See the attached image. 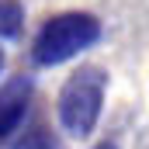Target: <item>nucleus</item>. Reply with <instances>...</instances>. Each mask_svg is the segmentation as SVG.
<instances>
[{
  "instance_id": "1",
  "label": "nucleus",
  "mask_w": 149,
  "mask_h": 149,
  "mask_svg": "<svg viewBox=\"0 0 149 149\" xmlns=\"http://www.w3.org/2000/svg\"><path fill=\"white\" fill-rule=\"evenodd\" d=\"M104 90H108V70L87 63L66 76V83L59 87L56 97V114L59 125L73 135V139H87L101 118L104 108Z\"/></svg>"
},
{
  "instance_id": "2",
  "label": "nucleus",
  "mask_w": 149,
  "mask_h": 149,
  "mask_svg": "<svg viewBox=\"0 0 149 149\" xmlns=\"http://www.w3.org/2000/svg\"><path fill=\"white\" fill-rule=\"evenodd\" d=\"M101 38V21L87 10H66L49 17L38 28L35 42H31V63L35 66H63L83 49H90Z\"/></svg>"
},
{
  "instance_id": "3",
  "label": "nucleus",
  "mask_w": 149,
  "mask_h": 149,
  "mask_svg": "<svg viewBox=\"0 0 149 149\" xmlns=\"http://www.w3.org/2000/svg\"><path fill=\"white\" fill-rule=\"evenodd\" d=\"M31 90H35V83H31V76H24V73L10 76L0 87V142L10 139L21 128V121L28 114V104H31Z\"/></svg>"
},
{
  "instance_id": "4",
  "label": "nucleus",
  "mask_w": 149,
  "mask_h": 149,
  "mask_svg": "<svg viewBox=\"0 0 149 149\" xmlns=\"http://www.w3.org/2000/svg\"><path fill=\"white\" fill-rule=\"evenodd\" d=\"M24 31V3L0 0V38H17Z\"/></svg>"
},
{
  "instance_id": "5",
  "label": "nucleus",
  "mask_w": 149,
  "mask_h": 149,
  "mask_svg": "<svg viewBox=\"0 0 149 149\" xmlns=\"http://www.w3.org/2000/svg\"><path fill=\"white\" fill-rule=\"evenodd\" d=\"M14 149H59V139H56L45 125H35V128H28V132L14 142Z\"/></svg>"
},
{
  "instance_id": "6",
  "label": "nucleus",
  "mask_w": 149,
  "mask_h": 149,
  "mask_svg": "<svg viewBox=\"0 0 149 149\" xmlns=\"http://www.w3.org/2000/svg\"><path fill=\"white\" fill-rule=\"evenodd\" d=\"M101 149H118V146H114V142H104V146H101Z\"/></svg>"
},
{
  "instance_id": "7",
  "label": "nucleus",
  "mask_w": 149,
  "mask_h": 149,
  "mask_svg": "<svg viewBox=\"0 0 149 149\" xmlns=\"http://www.w3.org/2000/svg\"><path fill=\"white\" fill-rule=\"evenodd\" d=\"M0 70H3V52H0Z\"/></svg>"
}]
</instances>
